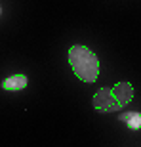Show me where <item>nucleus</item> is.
<instances>
[{"label":"nucleus","instance_id":"obj_1","mask_svg":"<svg viewBox=\"0 0 141 147\" xmlns=\"http://www.w3.org/2000/svg\"><path fill=\"white\" fill-rule=\"evenodd\" d=\"M69 63L75 75L84 82H95L99 76V59L92 50L76 44L69 50Z\"/></svg>","mask_w":141,"mask_h":147},{"label":"nucleus","instance_id":"obj_2","mask_svg":"<svg viewBox=\"0 0 141 147\" xmlns=\"http://www.w3.org/2000/svg\"><path fill=\"white\" fill-rule=\"evenodd\" d=\"M93 107L97 111H120V105L116 103L111 88H99L93 96Z\"/></svg>","mask_w":141,"mask_h":147},{"label":"nucleus","instance_id":"obj_3","mask_svg":"<svg viewBox=\"0 0 141 147\" xmlns=\"http://www.w3.org/2000/svg\"><path fill=\"white\" fill-rule=\"evenodd\" d=\"M113 96L116 99V103L120 105V109L126 107V105L132 101L134 98V86H132L130 82H118L116 86L113 88Z\"/></svg>","mask_w":141,"mask_h":147},{"label":"nucleus","instance_id":"obj_4","mask_svg":"<svg viewBox=\"0 0 141 147\" xmlns=\"http://www.w3.org/2000/svg\"><path fill=\"white\" fill-rule=\"evenodd\" d=\"M27 82L29 80H27L25 75H11L2 82V88L4 90H10V92H19V90H23V88L27 86Z\"/></svg>","mask_w":141,"mask_h":147},{"label":"nucleus","instance_id":"obj_5","mask_svg":"<svg viewBox=\"0 0 141 147\" xmlns=\"http://www.w3.org/2000/svg\"><path fill=\"white\" fill-rule=\"evenodd\" d=\"M120 120L126 122V126H128L130 130H141V113H136V111L122 113L120 115Z\"/></svg>","mask_w":141,"mask_h":147}]
</instances>
